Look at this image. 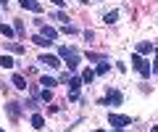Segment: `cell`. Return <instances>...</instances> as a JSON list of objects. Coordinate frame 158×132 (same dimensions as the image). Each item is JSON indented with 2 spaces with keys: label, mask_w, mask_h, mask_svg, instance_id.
<instances>
[{
  "label": "cell",
  "mask_w": 158,
  "mask_h": 132,
  "mask_svg": "<svg viewBox=\"0 0 158 132\" xmlns=\"http://www.w3.org/2000/svg\"><path fill=\"white\" fill-rule=\"evenodd\" d=\"M132 66H135V69H137V71H140V74H142V77H145V79H148V77H150V74H153V69H150V63H148V61H145V58H142V56H140V53H135V56H132Z\"/></svg>",
  "instance_id": "1"
},
{
  "label": "cell",
  "mask_w": 158,
  "mask_h": 132,
  "mask_svg": "<svg viewBox=\"0 0 158 132\" xmlns=\"http://www.w3.org/2000/svg\"><path fill=\"white\" fill-rule=\"evenodd\" d=\"M108 124L116 127V130H121V127L132 124V116H124V114H108Z\"/></svg>",
  "instance_id": "2"
},
{
  "label": "cell",
  "mask_w": 158,
  "mask_h": 132,
  "mask_svg": "<svg viewBox=\"0 0 158 132\" xmlns=\"http://www.w3.org/2000/svg\"><path fill=\"white\" fill-rule=\"evenodd\" d=\"M40 63H45V66H50V69H58V66H61V58H56V56H48V53H42V56H40Z\"/></svg>",
  "instance_id": "3"
},
{
  "label": "cell",
  "mask_w": 158,
  "mask_h": 132,
  "mask_svg": "<svg viewBox=\"0 0 158 132\" xmlns=\"http://www.w3.org/2000/svg\"><path fill=\"white\" fill-rule=\"evenodd\" d=\"M108 103H111V106H121V92H118V90H111V92H108V98L103 100V106H108Z\"/></svg>",
  "instance_id": "4"
},
{
  "label": "cell",
  "mask_w": 158,
  "mask_h": 132,
  "mask_svg": "<svg viewBox=\"0 0 158 132\" xmlns=\"http://www.w3.org/2000/svg\"><path fill=\"white\" fill-rule=\"evenodd\" d=\"M40 35H42V37H45V40H56V37H58V32H56V29H53V27H48V24H42V27H40Z\"/></svg>",
  "instance_id": "5"
},
{
  "label": "cell",
  "mask_w": 158,
  "mask_h": 132,
  "mask_svg": "<svg viewBox=\"0 0 158 132\" xmlns=\"http://www.w3.org/2000/svg\"><path fill=\"white\" fill-rule=\"evenodd\" d=\"M19 3H21V8H27V11H34V13L42 11V6H40L37 0H19Z\"/></svg>",
  "instance_id": "6"
},
{
  "label": "cell",
  "mask_w": 158,
  "mask_h": 132,
  "mask_svg": "<svg viewBox=\"0 0 158 132\" xmlns=\"http://www.w3.org/2000/svg\"><path fill=\"white\" fill-rule=\"evenodd\" d=\"M32 42H34L37 48H50V45H53V42H50V40H45L42 35H34V37H32Z\"/></svg>",
  "instance_id": "7"
},
{
  "label": "cell",
  "mask_w": 158,
  "mask_h": 132,
  "mask_svg": "<svg viewBox=\"0 0 158 132\" xmlns=\"http://www.w3.org/2000/svg\"><path fill=\"white\" fill-rule=\"evenodd\" d=\"M13 87H16V90H27V79H24L21 74H13Z\"/></svg>",
  "instance_id": "8"
},
{
  "label": "cell",
  "mask_w": 158,
  "mask_h": 132,
  "mask_svg": "<svg viewBox=\"0 0 158 132\" xmlns=\"http://www.w3.org/2000/svg\"><path fill=\"white\" fill-rule=\"evenodd\" d=\"M19 111H21V103H8V114H11V119H19Z\"/></svg>",
  "instance_id": "9"
},
{
  "label": "cell",
  "mask_w": 158,
  "mask_h": 132,
  "mask_svg": "<svg viewBox=\"0 0 158 132\" xmlns=\"http://www.w3.org/2000/svg\"><path fill=\"white\" fill-rule=\"evenodd\" d=\"M116 19H118V11H108L106 16H103V24H108V27H111V24H116Z\"/></svg>",
  "instance_id": "10"
},
{
  "label": "cell",
  "mask_w": 158,
  "mask_h": 132,
  "mask_svg": "<svg viewBox=\"0 0 158 132\" xmlns=\"http://www.w3.org/2000/svg\"><path fill=\"white\" fill-rule=\"evenodd\" d=\"M40 85H45L48 90H53V87L58 85V79H53V77H40Z\"/></svg>",
  "instance_id": "11"
},
{
  "label": "cell",
  "mask_w": 158,
  "mask_h": 132,
  "mask_svg": "<svg viewBox=\"0 0 158 132\" xmlns=\"http://www.w3.org/2000/svg\"><path fill=\"white\" fill-rule=\"evenodd\" d=\"M32 127H34V130H42V127H45V119H42V114H34V116H32Z\"/></svg>",
  "instance_id": "12"
},
{
  "label": "cell",
  "mask_w": 158,
  "mask_h": 132,
  "mask_svg": "<svg viewBox=\"0 0 158 132\" xmlns=\"http://www.w3.org/2000/svg\"><path fill=\"white\" fill-rule=\"evenodd\" d=\"M66 85H69V90H77V92H79V85H82V79H79V77H69Z\"/></svg>",
  "instance_id": "13"
},
{
  "label": "cell",
  "mask_w": 158,
  "mask_h": 132,
  "mask_svg": "<svg viewBox=\"0 0 158 132\" xmlns=\"http://www.w3.org/2000/svg\"><path fill=\"white\" fill-rule=\"evenodd\" d=\"M137 53H140V56H145V53H153V42H140V45H137Z\"/></svg>",
  "instance_id": "14"
},
{
  "label": "cell",
  "mask_w": 158,
  "mask_h": 132,
  "mask_svg": "<svg viewBox=\"0 0 158 132\" xmlns=\"http://www.w3.org/2000/svg\"><path fill=\"white\" fill-rule=\"evenodd\" d=\"M0 66H3V69H11V66H13V58L11 56H0Z\"/></svg>",
  "instance_id": "15"
},
{
  "label": "cell",
  "mask_w": 158,
  "mask_h": 132,
  "mask_svg": "<svg viewBox=\"0 0 158 132\" xmlns=\"http://www.w3.org/2000/svg\"><path fill=\"white\" fill-rule=\"evenodd\" d=\"M6 48L11 53H24V45H16V42H6Z\"/></svg>",
  "instance_id": "16"
},
{
  "label": "cell",
  "mask_w": 158,
  "mask_h": 132,
  "mask_svg": "<svg viewBox=\"0 0 158 132\" xmlns=\"http://www.w3.org/2000/svg\"><path fill=\"white\" fill-rule=\"evenodd\" d=\"M98 74H108V61H106V58L98 61Z\"/></svg>",
  "instance_id": "17"
},
{
  "label": "cell",
  "mask_w": 158,
  "mask_h": 132,
  "mask_svg": "<svg viewBox=\"0 0 158 132\" xmlns=\"http://www.w3.org/2000/svg\"><path fill=\"white\" fill-rule=\"evenodd\" d=\"M92 79H95V71H92V69H87L85 74H82V82H87V85H90Z\"/></svg>",
  "instance_id": "18"
},
{
  "label": "cell",
  "mask_w": 158,
  "mask_h": 132,
  "mask_svg": "<svg viewBox=\"0 0 158 132\" xmlns=\"http://www.w3.org/2000/svg\"><path fill=\"white\" fill-rule=\"evenodd\" d=\"M0 32L6 37H13V27H8V24H0Z\"/></svg>",
  "instance_id": "19"
},
{
  "label": "cell",
  "mask_w": 158,
  "mask_h": 132,
  "mask_svg": "<svg viewBox=\"0 0 158 132\" xmlns=\"http://www.w3.org/2000/svg\"><path fill=\"white\" fill-rule=\"evenodd\" d=\"M61 32H66V35H74V32H77V27H74V24H63Z\"/></svg>",
  "instance_id": "20"
},
{
  "label": "cell",
  "mask_w": 158,
  "mask_h": 132,
  "mask_svg": "<svg viewBox=\"0 0 158 132\" xmlns=\"http://www.w3.org/2000/svg\"><path fill=\"white\" fill-rule=\"evenodd\" d=\"M13 32H19V35H24V24H21V21H16V24H13Z\"/></svg>",
  "instance_id": "21"
},
{
  "label": "cell",
  "mask_w": 158,
  "mask_h": 132,
  "mask_svg": "<svg viewBox=\"0 0 158 132\" xmlns=\"http://www.w3.org/2000/svg\"><path fill=\"white\" fill-rule=\"evenodd\" d=\"M40 95H42V100H50V98H53V95H50V90H48V87H45V90H42V92H40Z\"/></svg>",
  "instance_id": "22"
},
{
  "label": "cell",
  "mask_w": 158,
  "mask_h": 132,
  "mask_svg": "<svg viewBox=\"0 0 158 132\" xmlns=\"http://www.w3.org/2000/svg\"><path fill=\"white\" fill-rule=\"evenodd\" d=\"M50 3H56V6H66L69 0H50Z\"/></svg>",
  "instance_id": "23"
},
{
  "label": "cell",
  "mask_w": 158,
  "mask_h": 132,
  "mask_svg": "<svg viewBox=\"0 0 158 132\" xmlns=\"http://www.w3.org/2000/svg\"><path fill=\"white\" fill-rule=\"evenodd\" d=\"M0 6H6V0H0Z\"/></svg>",
  "instance_id": "24"
},
{
  "label": "cell",
  "mask_w": 158,
  "mask_h": 132,
  "mask_svg": "<svg viewBox=\"0 0 158 132\" xmlns=\"http://www.w3.org/2000/svg\"><path fill=\"white\" fill-rule=\"evenodd\" d=\"M79 3H90V0H79Z\"/></svg>",
  "instance_id": "25"
},
{
  "label": "cell",
  "mask_w": 158,
  "mask_h": 132,
  "mask_svg": "<svg viewBox=\"0 0 158 132\" xmlns=\"http://www.w3.org/2000/svg\"><path fill=\"white\" fill-rule=\"evenodd\" d=\"M92 132H103V130H92Z\"/></svg>",
  "instance_id": "26"
},
{
  "label": "cell",
  "mask_w": 158,
  "mask_h": 132,
  "mask_svg": "<svg viewBox=\"0 0 158 132\" xmlns=\"http://www.w3.org/2000/svg\"><path fill=\"white\" fill-rule=\"evenodd\" d=\"M113 132H121V130H113Z\"/></svg>",
  "instance_id": "27"
},
{
  "label": "cell",
  "mask_w": 158,
  "mask_h": 132,
  "mask_svg": "<svg viewBox=\"0 0 158 132\" xmlns=\"http://www.w3.org/2000/svg\"><path fill=\"white\" fill-rule=\"evenodd\" d=\"M0 132H3V127H0Z\"/></svg>",
  "instance_id": "28"
}]
</instances>
